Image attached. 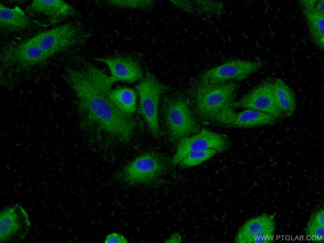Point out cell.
Segmentation results:
<instances>
[{
  "label": "cell",
  "mask_w": 324,
  "mask_h": 243,
  "mask_svg": "<svg viewBox=\"0 0 324 243\" xmlns=\"http://www.w3.org/2000/svg\"><path fill=\"white\" fill-rule=\"evenodd\" d=\"M30 15H42L50 24L55 25L69 17L78 15L77 10L62 0H34L25 9Z\"/></svg>",
  "instance_id": "14"
},
{
  "label": "cell",
  "mask_w": 324,
  "mask_h": 243,
  "mask_svg": "<svg viewBox=\"0 0 324 243\" xmlns=\"http://www.w3.org/2000/svg\"><path fill=\"white\" fill-rule=\"evenodd\" d=\"M49 58L30 39L12 42L0 51L1 70L18 74L32 69Z\"/></svg>",
  "instance_id": "7"
},
{
  "label": "cell",
  "mask_w": 324,
  "mask_h": 243,
  "mask_svg": "<svg viewBox=\"0 0 324 243\" xmlns=\"http://www.w3.org/2000/svg\"><path fill=\"white\" fill-rule=\"evenodd\" d=\"M31 226L29 216L19 204L5 207L0 213V242L18 243L28 234Z\"/></svg>",
  "instance_id": "9"
},
{
  "label": "cell",
  "mask_w": 324,
  "mask_h": 243,
  "mask_svg": "<svg viewBox=\"0 0 324 243\" xmlns=\"http://www.w3.org/2000/svg\"><path fill=\"white\" fill-rule=\"evenodd\" d=\"M275 216L262 214L248 219L238 229L234 239L236 243H271L276 231Z\"/></svg>",
  "instance_id": "11"
},
{
  "label": "cell",
  "mask_w": 324,
  "mask_h": 243,
  "mask_svg": "<svg viewBox=\"0 0 324 243\" xmlns=\"http://www.w3.org/2000/svg\"><path fill=\"white\" fill-rule=\"evenodd\" d=\"M172 165L167 157L155 151L144 152L117 173L119 180L130 185L150 184L159 180Z\"/></svg>",
  "instance_id": "4"
},
{
  "label": "cell",
  "mask_w": 324,
  "mask_h": 243,
  "mask_svg": "<svg viewBox=\"0 0 324 243\" xmlns=\"http://www.w3.org/2000/svg\"><path fill=\"white\" fill-rule=\"evenodd\" d=\"M234 109H250L271 115L276 119L282 118L275 100L273 79L268 78L256 86L239 100L235 101Z\"/></svg>",
  "instance_id": "12"
},
{
  "label": "cell",
  "mask_w": 324,
  "mask_h": 243,
  "mask_svg": "<svg viewBox=\"0 0 324 243\" xmlns=\"http://www.w3.org/2000/svg\"><path fill=\"white\" fill-rule=\"evenodd\" d=\"M94 59L106 64L110 71V76L116 82L133 83L140 81L144 75L139 61L129 54L97 57Z\"/></svg>",
  "instance_id": "13"
},
{
  "label": "cell",
  "mask_w": 324,
  "mask_h": 243,
  "mask_svg": "<svg viewBox=\"0 0 324 243\" xmlns=\"http://www.w3.org/2000/svg\"><path fill=\"white\" fill-rule=\"evenodd\" d=\"M308 222L324 226V210L319 208L314 212L310 216Z\"/></svg>",
  "instance_id": "24"
},
{
  "label": "cell",
  "mask_w": 324,
  "mask_h": 243,
  "mask_svg": "<svg viewBox=\"0 0 324 243\" xmlns=\"http://www.w3.org/2000/svg\"><path fill=\"white\" fill-rule=\"evenodd\" d=\"M304 233L307 239L311 242L316 243L324 242V226L308 221Z\"/></svg>",
  "instance_id": "23"
},
{
  "label": "cell",
  "mask_w": 324,
  "mask_h": 243,
  "mask_svg": "<svg viewBox=\"0 0 324 243\" xmlns=\"http://www.w3.org/2000/svg\"><path fill=\"white\" fill-rule=\"evenodd\" d=\"M214 149L192 151L188 153L178 164L180 168H188L199 165L217 153Z\"/></svg>",
  "instance_id": "21"
},
{
  "label": "cell",
  "mask_w": 324,
  "mask_h": 243,
  "mask_svg": "<svg viewBox=\"0 0 324 243\" xmlns=\"http://www.w3.org/2000/svg\"><path fill=\"white\" fill-rule=\"evenodd\" d=\"M140 110L149 129L156 138L159 137V109L160 99L170 88L161 82L152 72L147 70L136 85Z\"/></svg>",
  "instance_id": "6"
},
{
  "label": "cell",
  "mask_w": 324,
  "mask_h": 243,
  "mask_svg": "<svg viewBox=\"0 0 324 243\" xmlns=\"http://www.w3.org/2000/svg\"><path fill=\"white\" fill-rule=\"evenodd\" d=\"M230 146V140L226 135L203 128L196 133L178 141L175 153L171 160V163L173 165H178L188 153L192 151L214 149L218 153H222L229 150Z\"/></svg>",
  "instance_id": "8"
},
{
  "label": "cell",
  "mask_w": 324,
  "mask_h": 243,
  "mask_svg": "<svg viewBox=\"0 0 324 243\" xmlns=\"http://www.w3.org/2000/svg\"><path fill=\"white\" fill-rule=\"evenodd\" d=\"M314 12L324 15V1L320 0L318 1Z\"/></svg>",
  "instance_id": "28"
},
{
  "label": "cell",
  "mask_w": 324,
  "mask_h": 243,
  "mask_svg": "<svg viewBox=\"0 0 324 243\" xmlns=\"http://www.w3.org/2000/svg\"><path fill=\"white\" fill-rule=\"evenodd\" d=\"M32 22L19 7L10 8L0 3V27L2 33L22 31L28 29Z\"/></svg>",
  "instance_id": "15"
},
{
  "label": "cell",
  "mask_w": 324,
  "mask_h": 243,
  "mask_svg": "<svg viewBox=\"0 0 324 243\" xmlns=\"http://www.w3.org/2000/svg\"><path fill=\"white\" fill-rule=\"evenodd\" d=\"M273 88L275 102L282 117H290L296 108V100L293 91L278 78L273 80Z\"/></svg>",
  "instance_id": "19"
},
{
  "label": "cell",
  "mask_w": 324,
  "mask_h": 243,
  "mask_svg": "<svg viewBox=\"0 0 324 243\" xmlns=\"http://www.w3.org/2000/svg\"><path fill=\"white\" fill-rule=\"evenodd\" d=\"M109 95L114 106L122 114L133 118L137 109L136 90L127 87H117L110 90Z\"/></svg>",
  "instance_id": "17"
},
{
  "label": "cell",
  "mask_w": 324,
  "mask_h": 243,
  "mask_svg": "<svg viewBox=\"0 0 324 243\" xmlns=\"http://www.w3.org/2000/svg\"><path fill=\"white\" fill-rule=\"evenodd\" d=\"M161 113L168 138L172 142L177 143L181 138L194 134L200 130V125L189 101L180 92L164 96Z\"/></svg>",
  "instance_id": "3"
},
{
  "label": "cell",
  "mask_w": 324,
  "mask_h": 243,
  "mask_svg": "<svg viewBox=\"0 0 324 243\" xmlns=\"http://www.w3.org/2000/svg\"><path fill=\"white\" fill-rule=\"evenodd\" d=\"M91 33L82 23L71 21L38 33L29 38L49 57L85 43Z\"/></svg>",
  "instance_id": "5"
},
{
  "label": "cell",
  "mask_w": 324,
  "mask_h": 243,
  "mask_svg": "<svg viewBox=\"0 0 324 243\" xmlns=\"http://www.w3.org/2000/svg\"><path fill=\"white\" fill-rule=\"evenodd\" d=\"M63 78L76 98L81 126L97 138L124 142L135 133L134 118L122 114L111 101L109 93L116 81L83 58L68 66Z\"/></svg>",
  "instance_id": "1"
},
{
  "label": "cell",
  "mask_w": 324,
  "mask_h": 243,
  "mask_svg": "<svg viewBox=\"0 0 324 243\" xmlns=\"http://www.w3.org/2000/svg\"><path fill=\"white\" fill-rule=\"evenodd\" d=\"M238 84L229 81L211 84L201 79L191 92L192 109L197 117L214 123L226 125L235 112L233 105Z\"/></svg>",
  "instance_id": "2"
},
{
  "label": "cell",
  "mask_w": 324,
  "mask_h": 243,
  "mask_svg": "<svg viewBox=\"0 0 324 243\" xmlns=\"http://www.w3.org/2000/svg\"><path fill=\"white\" fill-rule=\"evenodd\" d=\"M278 119L271 115L257 110L245 109L234 112L226 125L237 127L249 128L274 124Z\"/></svg>",
  "instance_id": "16"
},
{
  "label": "cell",
  "mask_w": 324,
  "mask_h": 243,
  "mask_svg": "<svg viewBox=\"0 0 324 243\" xmlns=\"http://www.w3.org/2000/svg\"><path fill=\"white\" fill-rule=\"evenodd\" d=\"M318 0H302L299 1L301 8L314 12Z\"/></svg>",
  "instance_id": "26"
},
{
  "label": "cell",
  "mask_w": 324,
  "mask_h": 243,
  "mask_svg": "<svg viewBox=\"0 0 324 243\" xmlns=\"http://www.w3.org/2000/svg\"><path fill=\"white\" fill-rule=\"evenodd\" d=\"M107 3L118 8L149 11L155 6L156 1L152 0H110Z\"/></svg>",
  "instance_id": "22"
},
{
  "label": "cell",
  "mask_w": 324,
  "mask_h": 243,
  "mask_svg": "<svg viewBox=\"0 0 324 243\" xmlns=\"http://www.w3.org/2000/svg\"><path fill=\"white\" fill-rule=\"evenodd\" d=\"M170 1L178 8L192 15L212 14L220 15L224 11L223 3L219 1L171 0Z\"/></svg>",
  "instance_id": "18"
},
{
  "label": "cell",
  "mask_w": 324,
  "mask_h": 243,
  "mask_svg": "<svg viewBox=\"0 0 324 243\" xmlns=\"http://www.w3.org/2000/svg\"><path fill=\"white\" fill-rule=\"evenodd\" d=\"M128 242V240L125 237L117 233L109 234L104 240L105 243H127Z\"/></svg>",
  "instance_id": "25"
},
{
  "label": "cell",
  "mask_w": 324,
  "mask_h": 243,
  "mask_svg": "<svg viewBox=\"0 0 324 243\" xmlns=\"http://www.w3.org/2000/svg\"><path fill=\"white\" fill-rule=\"evenodd\" d=\"M263 66L260 61L230 59L204 72L200 79L211 84L223 83L232 80L242 81L259 71Z\"/></svg>",
  "instance_id": "10"
},
{
  "label": "cell",
  "mask_w": 324,
  "mask_h": 243,
  "mask_svg": "<svg viewBox=\"0 0 324 243\" xmlns=\"http://www.w3.org/2000/svg\"><path fill=\"white\" fill-rule=\"evenodd\" d=\"M308 33L314 44L321 50L324 49V15L301 8Z\"/></svg>",
  "instance_id": "20"
},
{
  "label": "cell",
  "mask_w": 324,
  "mask_h": 243,
  "mask_svg": "<svg viewBox=\"0 0 324 243\" xmlns=\"http://www.w3.org/2000/svg\"><path fill=\"white\" fill-rule=\"evenodd\" d=\"M181 241V236L179 233L172 234L168 239L165 240L164 243H179Z\"/></svg>",
  "instance_id": "27"
}]
</instances>
